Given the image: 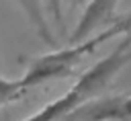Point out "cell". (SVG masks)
Masks as SVG:
<instances>
[{
  "instance_id": "7a4b0ae2",
  "label": "cell",
  "mask_w": 131,
  "mask_h": 121,
  "mask_svg": "<svg viewBox=\"0 0 131 121\" xmlns=\"http://www.w3.org/2000/svg\"><path fill=\"white\" fill-rule=\"evenodd\" d=\"M121 0H88V4L84 6L72 35H70V43H80L92 35H96L98 31L106 29L111 23L117 21V6Z\"/></svg>"
},
{
  "instance_id": "6da1fadb",
  "label": "cell",
  "mask_w": 131,
  "mask_h": 121,
  "mask_svg": "<svg viewBox=\"0 0 131 121\" xmlns=\"http://www.w3.org/2000/svg\"><path fill=\"white\" fill-rule=\"evenodd\" d=\"M131 64V33L123 35L117 47L98 59L92 68L82 72L78 80L55 100L47 103L43 109H39L35 115L23 119V121H63L72 113H76L80 107L88 105L90 100L98 98V94L108 88V84L117 78L121 70H125Z\"/></svg>"
},
{
  "instance_id": "5b68a950",
  "label": "cell",
  "mask_w": 131,
  "mask_h": 121,
  "mask_svg": "<svg viewBox=\"0 0 131 121\" xmlns=\"http://www.w3.org/2000/svg\"><path fill=\"white\" fill-rule=\"evenodd\" d=\"M25 92H29V90L23 86L20 78L8 80V78L0 76V109L10 105V103H14V100H18V98H23Z\"/></svg>"
},
{
  "instance_id": "52a82bcc",
  "label": "cell",
  "mask_w": 131,
  "mask_h": 121,
  "mask_svg": "<svg viewBox=\"0 0 131 121\" xmlns=\"http://www.w3.org/2000/svg\"><path fill=\"white\" fill-rule=\"evenodd\" d=\"M86 4H88V0H63V6H68V10H78V8L84 10Z\"/></svg>"
},
{
  "instance_id": "277c9868",
  "label": "cell",
  "mask_w": 131,
  "mask_h": 121,
  "mask_svg": "<svg viewBox=\"0 0 131 121\" xmlns=\"http://www.w3.org/2000/svg\"><path fill=\"white\" fill-rule=\"evenodd\" d=\"M14 2L20 6V10L27 16V21L35 29V33L47 45H55V37L51 33V27H49V21H47L45 8H43V0H14Z\"/></svg>"
},
{
  "instance_id": "8992f818",
  "label": "cell",
  "mask_w": 131,
  "mask_h": 121,
  "mask_svg": "<svg viewBox=\"0 0 131 121\" xmlns=\"http://www.w3.org/2000/svg\"><path fill=\"white\" fill-rule=\"evenodd\" d=\"M45 10L49 12L51 21H53L59 29H63V0H47Z\"/></svg>"
},
{
  "instance_id": "3957f363",
  "label": "cell",
  "mask_w": 131,
  "mask_h": 121,
  "mask_svg": "<svg viewBox=\"0 0 131 121\" xmlns=\"http://www.w3.org/2000/svg\"><path fill=\"white\" fill-rule=\"evenodd\" d=\"M63 121H131V94L94 98Z\"/></svg>"
}]
</instances>
